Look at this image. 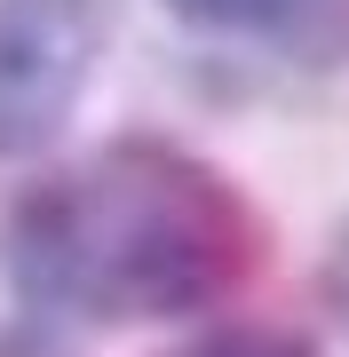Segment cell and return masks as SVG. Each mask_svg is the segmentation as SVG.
Returning <instances> with one entry per match:
<instances>
[{
  "label": "cell",
  "mask_w": 349,
  "mask_h": 357,
  "mask_svg": "<svg viewBox=\"0 0 349 357\" xmlns=\"http://www.w3.org/2000/svg\"><path fill=\"white\" fill-rule=\"evenodd\" d=\"M8 278L48 318H199L270 255L254 199L167 135H119L8 206Z\"/></svg>",
  "instance_id": "6da1fadb"
},
{
  "label": "cell",
  "mask_w": 349,
  "mask_h": 357,
  "mask_svg": "<svg viewBox=\"0 0 349 357\" xmlns=\"http://www.w3.org/2000/svg\"><path fill=\"white\" fill-rule=\"evenodd\" d=\"M175 357H318V349L302 333H286V326H222V333L175 349Z\"/></svg>",
  "instance_id": "277c9868"
},
{
  "label": "cell",
  "mask_w": 349,
  "mask_h": 357,
  "mask_svg": "<svg viewBox=\"0 0 349 357\" xmlns=\"http://www.w3.org/2000/svg\"><path fill=\"white\" fill-rule=\"evenodd\" d=\"M111 0H0V159H40L104 64Z\"/></svg>",
  "instance_id": "7a4b0ae2"
},
{
  "label": "cell",
  "mask_w": 349,
  "mask_h": 357,
  "mask_svg": "<svg viewBox=\"0 0 349 357\" xmlns=\"http://www.w3.org/2000/svg\"><path fill=\"white\" fill-rule=\"evenodd\" d=\"M167 16H183L191 32H270L286 16L302 8V0H159Z\"/></svg>",
  "instance_id": "3957f363"
},
{
  "label": "cell",
  "mask_w": 349,
  "mask_h": 357,
  "mask_svg": "<svg viewBox=\"0 0 349 357\" xmlns=\"http://www.w3.org/2000/svg\"><path fill=\"white\" fill-rule=\"evenodd\" d=\"M325 294H334V302H341V318H349V230H341L334 262H325Z\"/></svg>",
  "instance_id": "5b68a950"
}]
</instances>
